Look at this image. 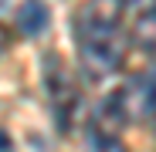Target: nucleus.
I'll return each mask as SVG.
<instances>
[{
  "instance_id": "f257e3e1",
  "label": "nucleus",
  "mask_w": 156,
  "mask_h": 152,
  "mask_svg": "<svg viewBox=\"0 0 156 152\" xmlns=\"http://www.w3.org/2000/svg\"><path fill=\"white\" fill-rule=\"evenodd\" d=\"M122 7L126 0H85L75 10L71 31H75V47L88 78H109L119 71L126 58V41H122Z\"/></svg>"
},
{
  "instance_id": "f03ea898",
  "label": "nucleus",
  "mask_w": 156,
  "mask_h": 152,
  "mask_svg": "<svg viewBox=\"0 0 156 152\" xmlns=\"http://www.w3.org/2000/svg\"><path fill=\"white\" fill-rule=\"evenodd\" d=\"M109 108L115 118L122 122H143L156 115V68L146 74H136L129 78L109 101Z\"/></svg>"
},
{
  "instance_id": "7ed1b4c3",
  "label": "nucleus",
  "mask_w": 156,
  "mask_h": 152,
  "mask_svg": "<svg viewBox=\"0 0 156 152\" xmlns=\"http://www.w3.org/2000/svg\"><path fill=\"white\" fill-rule=\"evenodd\" d=\"M41 74H44V91L51 98L58 129H71V118H75V108H78V88H75V78H71L68 64L58 54H44Z\"/></svg>"
},
{
  "instance_id": "20e7f679",
  "label": "nucleus",
  "mask_w": 156,
  "mask_h": 152,
  "mask_svg": "<svg viewBox=\"0 0 156 152\" xmlns=\"http://www.w3.org/2000/svg\"><path fill=\"white\" fill-rule=\"evenodd\" d=\"M51 24V14H48V4L44 0H24V4L17 7V27L24 37H37L48 31Z\"/></svg>"
},
{
  "instance_id": "39448f33",
  "label": "nucleus",
  "mask_w": 156,
  "mask_h": 152,
  "mask_svg": "<svg viewBox=\"0 0 156 152\" xmlns=\"http://www.w3.org/2000/svg\"><path fill=\"white\" fill-rule=\"evenodd\" d=\"M133 37H136V44L146 51V54L156 58V4H149V7L139 10L136 27H133Z\"/></svg>"
},
{
  "instance_id": "423d86ee",
  "label": "nucleus",
  "mask_w": 156,
  "mask_h": 152,
  "mask_svg": "<svg viewBox=\"0 0 156 152\" xmlns=\"http://www.w3.org/2000/svg\"><path fill=\"white\" fill-rule=\"evenodd\" d=\"M88 152H126V145L109 132H95L92 142H88Z\"/></svg>"
},
{
  "instance_id": "0eeeda50",
  "label": "nucleus",
  "mask_w": 156,
  "mask_h": 152,
  "mask_svg": "<svg viewBox=\"0 0 156 152\" xmlns=\"http://www.w3.org/2000/svg\"><path fill=\"white\" fill-rule=\"evenodd\" d=\"M7 47H10V31L4 27V24H0V54H4Z\"/></svg>"
},
{
  "instance_id": "6e6552de",
  "label": "nucleus",
  "mask_w": 156,
  "mask_h": 152,
  "mask_svg": "<svg viewBox=\"0 0 156 152\" xmlns=\"http://www.w3.org/2000/svg\"><path fill=\"white\" fill-rule=\"evenodd\" d=\"M0 152H10V139H7L4 132H0Z\"/></svg>"
}]
</instances>
